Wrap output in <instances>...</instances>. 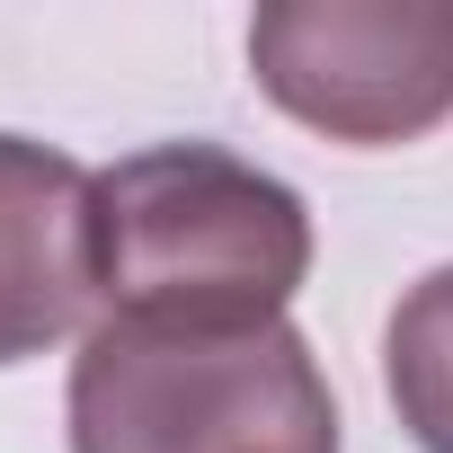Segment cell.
Listing matches in <instances>:
<instances>
[{
    "label": "cell",
    "instance_id": "6da1fadb",
    "mask_svg": "<svg viewBox=\"0 0 453 453\" xmlns=\"http://www.w3.org/2000/svg\"><path fill=\"white\" fill-rule=\"evenodd\" d=\"M107 320L267 329L311 276V213L285 178L222 142H151L98 169Z\"/></svg>",
    "mask_w": 453,
    "mask_h": 453
},
{
    "label": "cell",
    "instance_id": "7a4b0ae2",
    "mask_svg": "<svg viewBox=\"0 0 453 453\" xmlns=\"http://www.w3.org/2000/svg\"><path fill=\"white\" fill-rule=\"evenodd\" d=\"M72 453H338V400L294 320H98L72 356Z\"/></svg>",
    "mask_w": 453,
    "mask_h": 453
},
{
    "label": "cell",
    "instance_id": "3957f363",
    "mask_svg": "<svg viewBox=\"0 0 453 453\" xmlns=\"http://www.w3.org/2000/svg\"><path fill=\"white\" fill-rule=\"evenodd\" d=\"M250 72L329 142H418L453 116V0H267Z\"/></svg>",
    "mask_w": 453,
    "mask_h": 453
},
{
    "label": "cell",
    "instance_id": "277c9868",
    "mask_svg": "<svg viewBox=\"0 0 453 453\" xmlns=\"http://www.w3.org/2000/svg\"><path fill=\"white\" fill-rule=\"evenodd\" d=\"M98 178L27 134H0V365L63 347L98 303Z\"/></svg>",
    "mask_w": 453,
    "mask_h": 453
},
{
    "label": "cell",
    "instance_id": "5b68a950",
    "mask_svg": "<svg viewBox=\"0 0 453 453\" xmlns=\"http://www.w3.org/2000/svg\"><path fill=\"white\" fill-rule=\"evenodd\" d=\"M382 382L418 453H453V267L418 276L382 329Z\"/></svg>",
    "mask_w": 453,
    "mask_h": 453
}]
</instances>
